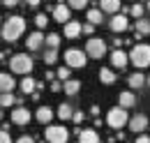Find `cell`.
<instances>
[{"instance_id":"cell-1","label":"cell","mask_w":150,"mask_h":143,"mask_svg":"<svg viewBox=\"0 0 150 143\" xmlns=\"http://www.w3.org/2000/svg\"><path fill=\"white\" fill-rule=\"evenodd\" d=\"M23 30H25V21L21 16H9L5 23H0V35L5 42H16L21 35H23Z\"/></svg>"},{"instance_id":"cell-2","label":"cell","mask_w":150,"mask_h":143,"mask_svg":"<svg viewBox=\"0 0 150 143\" xmlns=\"http://www.w3.org/2000/svg\"><path fill=\"white\" fill-rule=\"evenodd\" d=\"M127 60H129L136 69H146L150 65V46L148 44H136V46H132V51L127 53Z\"/></svg>"},{"instance_id":"cell-3","label":"cell","mask_w":150,"mask_h":143,"mask_svg":"<svg viewBox=\"0 0 150 143\" xmlns=\"http://www.w3.org/2000/svg\"><path fill=\"white\" fill-rule=\"evenodd\" d=\"M9 69L14 74H30L33 72V58L28 53H16L9 60Z\"/></svg>"},{"instance_id":"cell-4","label":"cell","mask_w":150,"mask_h":143,"mask_svg":"<svg viewBox=\"0 0 150 143\" xmlns=\"http://www.w3.org/2000/svg\"><path fill=\"white\" fill-rule=\"evenodd\" d=\"M129 115H127V108H120V106H113L109 113H106V125L111 129H122L127 125Z\"/></svg>"},{"instance_id":"cell-5","label":"cell","mask_w":150,"mask_h":143,"mask_svg":"<svg viewBox=\"0 0 150 143\" xmlns=\"http://www.w3.org/2000/svg\"><path fill=\"white\" fill-rule=\"evenodd\" d=\"M44 136H46L49 143H67L69 141V132H67L65 125H46Z\"/></svg>"},{"instance_id":"cell-6","label":"cell","mask_w":150,"mask_h":143,"mask_svg":"<svg viewBox=\"0 0 150 143\" xmlns=\"http://www.w3.org/2000/svg\"><path fill=\"white\" fill-rule=\"evenodd\" d=\"M86 55L88 58H95V60H102L106 55V42L102 37H90L88 44H86Z\"/></svg>"},{"instance_id":"cell-7","label":"cell","mask_w":150,"mask_h":143,"mask_svg":"<svg viewBox=\"0 0 150 143\" xmlns=\"http://www.w3.org/2000/svg\"><path fill=\"white\" fill-rule=\"evenodd\" d=\"M86 62H88V55L83 53L81 49H69V51H65V65L72 69H83L86 67Z\"/></svg>"},{"instance_id":"cell-8","label":"cell","mask_w":150,"mask_h":143,"mask_svg":"<svg viewBox=\"0 0 150 143\" xmlns=\"http://www.w3.org/2000/svg\"><path fill=\"white\" fill-rule=\"evenodd\" d=\"M127 125H129V132L143 134V132L148 129V118H146L143 113H136L134 118H129V120H127Z\"/></svg>"},{"instance_id":"cell-9","label":"cell","mask_w":150,"mask_h":143,"mask_svg":"<svg viewBox=\"0 0 150 143\" xmlns=\"http://www.w3.org/2000/svg\"><path fill=\"white\" fill-rule=\"evenodd\" d=\"M109 28H111L113 33H125L127 28H129V18L125 16V14H113V18L109 21Z\"/></svg>"},{"instance_id":"cell-10","label":"cell","mask_w":150,"mask_h":143,"mask_svg":"<svg viewBox=\"0 0 150 143\" xmlns=\"http://www.w3.org/2000/svg\"><path fill=\"white\" fill-rule=\"evenodd\" d=\"M30 118H33V115H30V111H28V108H23V106H16L14 108V111H12V122H14V125H28V122H30Z\"/></svg>"},{"instance_id":"cell-11","label":"cell","mask_w":150,"mask_h":143,"mask_svg":"<svg viewBox=\"0 0 150 143\" xmlns=\"http://www.w3.org/2000/svg\"><path fill=\"white\" fill-rule=\"evenodd\" d=\"M111 65L115 69H125L127 65H129V60H127V53L125 51H120V49H115L111 53Z\"/></svg>"},{"instance_id":"cell-12","label":"cell","mask_w":150,"mask_h":143,"mask_svg":"<svg viewBox=\"0 0 150 143\" xmlns=\"http://www.w3.org/2000/svg\"><path fill=\"white\" fill-rule=\"evenodd\" d=\"M53 115H56V113H53V108H51V106H39L37 113H35V120L42 122V125H49V122L53 120Z\"/></svg>"},{"instance_id":"cell-13","label":"cell","mask_w":150,"mask_h":143,"mask_svg":"<svg viewBox=\"0 0 150 143\" xmlns=\"http://www.w3.org/2000/svg\"><path fill=\"white\" fill-rule=\"evenodd\" d=\"M118 106H120V108H132V106H136V95H134V92H129V90L120 92V95H118Z\"/></svg>"},{"instance_id":"cell-14","label":"cell","mask_w":150,"mask_h":143,"mask_svg":"<svg viewBox=\"0 0 150 143\" xmlns=\"http://www.w3.org/2000/svg\"><path fill=\"white\" fill-rule=\"evenodd\" d=\"M69 7L65 5V2H58L56 7H53V18H56L58 23H65V21H69Z\"/></svg>"},{"instance_id":"cell-15","label":"cell","mask_w":150,"mask_h":143,"mask_svg":"<svg viewBox=\"0 0 150 143\" xmlns=\"http://www.w3.org/2000/svg\"><path fill=\"white\" fill-rule=\"evenodd\" d=\"M62 25H65V37H67V39H76V37L81 35V23H79V21H72V18H69V21H65Z\"/></svg>"},{"instance_id":"cell-16","label":"cell","mask_w":150,"mask_h":143,"mask_svg":"<svg viewBox=\"0 0 150 143\" xmlns=\"http://www.w3.org/2000/svg\"><path fill=\"white\" fill-rule=\"evenodd\" d=\"M25 46H28V51H37V49H42L44 46V35L42 33H33V35H28V39H25Z\"/></svg>"},{"instance_id":"cell-17","label":"cell","mask_w":150,"mask_h":143,"mask_svg":"<svg viewBox=\"0 0 150 143\" xmlns=\"http://www.w3.org/2000/svg\"><path fill=\"white\" fill-rule=\"evenodd\" d=\"M79 132V143H99V134L95 129H76Z\"/></svg>"},{"instance_id":"cell-18","label":"cell","mask_w":150,"mask_h":143,"mask_svg":"<svg viewBox=\"0 0 150 143\" xmlns=\"http://www.w3.org/2000/svg\"><path fill=\"white\" fill-rule=\"evenodd\" d=\"M120 0H99V12H109V14H115L120 12Z\"/></svg>"},{"instance_id":"cell-19","label":"cell","mask_w":150,"mask_h":143,"mask_svg":"<svg viewBox=\"0 0 150 143\" xmlns=\"http://www.w3.org/2000/svg\"><path fill=\"white\" fill-rule=\"evenodd\" d=\"M129 88L132 90H141L143 86H146V74H141V72H134V74H129Z\"/></svg>"},{"instance_id":"cell-20","label":"cell","mask_w":150,"mask_h":143,"mask_svg":"<svg viewBox=\"0 0 150 143\" xmlns=\"http://www.w3.org/2000/svg\"><path fill=\"white\" fill-rule=\"evenodd\" d=\"M16 86V81H14V76H9V74H0V92H12Z\"/></svg>"},{"instance_id":"cell-21","label":"cell","mask_w":150,"mask_h":143,"mask_svg":"<svg viewBox=\"0 0 150 143\" xmlns=\"http://www.w3.org/2000/svg\"><path fill=\"white\" fill-rule=\"evenodd\" d=\"M65 90V95H76L79 90H81V81H76V79H67V81H62V88Z\"/></svg>"},{"instance_id":"cell-22","label":"cell","mask_w":150,"mask_h":143,"mask_svg":"<svg viewBox=\"0 0 150 143\" xmlns=\"http://www.w3.org/2000/svg\"><path fill=\"white\" fill-rule=\"evenodd\" d=\"M148 33H150V23H148V18H139L136 21V39L139 37H148Z\"/></svg>"},{"instance_id":"cell-23","label":"cell","mask_w":150,"mask_h":143,"mask_svg":"<svg viewBox=\"0 0 150 143\" xmlns=\"http://www.w3.org/2000/svg\"><path fill=\"white\" fill-rule=\"evenodd\" d=\"M99 81L104 83V86H113L115 83V74L111 69H99Z\"/></svg>"},{"instance_id":"cell-24","label":"cell","mask_w":150,"mask_h":143,"mask_svg":"<svg viewBox=\"0 0 150 143\" xmlns=\"http://www.w3.org/2000/svg\"><path fill=\"white\" fill-rule=\"evenodd\" d=\"M60 42H62V37L58 35V33H51V35L44 37V44H46L49 49H58V46H60Z\"/></svg>"},{"instance_id":"cell-25","label":"cell","mask_w":150,"mask_h":143,"mask_svg":"<svg viewBox=\"0 0 150 143\" xmlns=\"http://www.w3.org/2000/svg\"><path fill=\"white\" fill-rule=\"evenodd\" d=\"M21 90L25 92V95H30V92H35V79L33 76H23V81H21Z\"/></svg>"},{"instance_id":"cell-26","label":"cell","mask_w":150,"mask_h":143,"mask_svg":"<svg viewBox=\"0 0 150 143\" xmlns=\"http://www.w3.org/2000/svg\"><path fill=\"white\" fill-rule=\"evenodd\" d=\"M72 111H74V108L69 106V104H65V102H62V104H60V106H58V118H60V120H69V118H72Z\"/></svg>"},{"instance_id":"cell-27","label":"cell","mask_w":150,"mask_h":143,"mask_svg":"<svg viewBox=\"0 0 150 143\" xmlns=\"http://www.w3.org/2000/svg\"><path fill=\"white\" fill-rule=\"evenodd\" d=\"M104 12H99V9H88V23H93V25H99L104 18H102Z\"/></svg>"},{"instance_id":"cell-28","label":"cell","mask_w":150,"mask_h":143,"mask_svg":"<svg viewBox=\"0 0 150 143\" xmlns=\"http://www.w3.org/2000/svg\"><path fill=\"white\" fill-rule=\"evenodd\" d=\"M14 104H16V99H14L12 92H2L0 95V106H14Z\"/></svg>"},{"instance_id":"cell-29","label":"cell","mask_w":150,"mask_h":143,"mask_svg":"<svg viewBox=\"0 0 150 143\" xmlns=\"http://www.w3.org/2000/svg\"><path fill=\"white\" fill-rule=\"evenodd\" d=\"M56 60H58V51L56 49H49V51L44 53V62H46V65H56Z\"/></svg>"},{"instance_id":"cell-30","label":"cell","mask_w":150,"mask_h":143,"mask_svg":"<svg viewBox=\"0 0 150 143\" xmlns=\"http://www.w3.org/2000/svg\"><path fill=\"white\" fill-rule=\"evenodd\" d=\"M143 12H146V5H139V2H136V5L129 9V14H132L134 18H141V16H143Z\"/></svg>"},{"instance_id":"cell-31","label":"cell","mask_w":150,"mask_h":143,"mask_svg":"<svg viewBox=\"0 0 150 143\" xmlns=\"http://www.w3.org/2000/svg\"><path fill=\"white\" fill-rule=\"evenodd\" d=\"M88 5V0H67V7L69 9H83Z\"/></svg>"},{"instance_id":"cell-32","label":"cell","mask_w":150,"mask_h":143,"mask_svg":"<svg viewBox=\"0 0 150 143\" xmlns=\"http://www.w3.org/2000/svg\"><path fill=\"white\" fill-rule=\"evenodd\" d=\"M56 76L60 79V81H67V79L72 76V72H69V67H60V69L56 72Z\"/></svg>"},{"instance_id":"cell-33","label":"cell","mask_w":150,"mask_h":143,"mask_svg":"<svg viewBox=\"0 0 150 143\" xmlns=\"http://www.w3.org/2000/svg\"><path fill=\"white\" fill-rule=\"evenodd\" d=\"M35 23H37V28H46V23H49L46 14H37V16H35Z\"/></svg>"},{"instance_id":"cell-34","label":"cell","mask_w":150,"mask_h":143,"mask_svg":"<svg viewBox=\"0 0 150 143\" xmlns=\"http://www.w3.org/2000/svg\"><path fill=\"white\" fill-rule=\"evenodd\" d=\"M0 143H12V136H9V129H0Z\"/></svg>"},{"instance_id":"cell-35","label":"cell","mask_w":150,"mask_h":143,"mask_svg":"<svg viewBox=\"0 0 150 143\" xmlns=\"http://www.w3.org/2000/svg\"><path fill=\"white\" fill-rule=\"evenodd\" d=\"M69 120H74L76 125H81L83 122V111H72V118Z\"/></svg>"},{"instance_id":"cell-36","label":"cell","mask_w":150,"mask_h":143,"mask_svg":"<svg viewBox=\"0 0 150 143\" xmlns=\"http://www.w3.org/2000/svg\"><path fill=\"white\" fill-rule=\"evenodd\" d=\"M134 143H150V136L148 134H136V141Z\"/></svg>"},{"instance_id":"cell-37","label":"cell","mask_w":150,"mask_h":143,"mask_svg":"<svg viewBox=\"0 0 150 143\" xmlns=\"http://www.w3.org/2000/svg\"><path fill=\"white\" fill-rule=\"evenodd\" d=\"M93 30H95L93 23H86V25H81V33H86V35H93Z\"/></svg>"},{"instance_id":"cell-38","label":"cell","mask_w":150,"mask_h":143,"mask_svg":"<svg viewBox=\"0 0 150 143\" xmlns=\"http://www.w3.org/2000/svg\"><path fill=\"white\" fill-rule=\"evenodd\" d=\"M2 5H5V7H16L19 0H2Z\"/></svg>"},{"instance_id":"cell-39","label":"cell","mask_w":150,"mask_h":143,"mask_svg":"<svg viewBox=\"0 0 150 143\" xmlns=\"http://www.w3.org/2000/svg\"><path fill=\"white\" fill-rule=\"evenodd\" d=\"M60 88H62L60 81H53V83H51V90H53V92H60Z\"/></svg>"},{"instance_id":"cell-40","label":"cell","mask_w":150,"mask_h":143,"mask_svg":"<svg viewBox=\"0 0 150 143\" xmlns=\"http://www.w3.org/2000/svg\"><path fill=\"white\" fill-rule=\"evenodd\" d=\"M16 143H35V139H33V136H21Z\"/></svg>"},{"instance_id":"cell-41","label":"cell","mask_w":150,"mask_h":143,"mask_svg":"<svg viewBox=\"0 0 150 143\" xmlns=\"http://www.w3.org/2000/svg\"><path fill=\"white\" fill-rule=\"evenodd\" d=\"M39 2H42V0H25L28 7H39Z\"/></svg>"},{"instance_id":"cell-42","label":"cell","mask_w":150,"mask_h":143,"mask_svg":"<svg viewBox=\"0 0 150 143\" xmlns=\"http://www.w3.org/2000/svg\"><path fill=\"white\" fill-rule=\"evenodd\" d=\"M90 113H93L95 118H97V115H99V106H97V104H95V106H93V108H90Z\"/></svg>"},{"instance_id":"cell-43","label":"cell","mask_w":150,"mask_h":143,"mask_svg":"<svg viewBox=\"0 0 150 143\" xmlns=\"http://www.w3.org/2000/svg\"><path fill=\"white\" fill-rule=\"evenodd\" d=\"M0 120H2V111H0Z\"/></svg>"},{"instance_id":"cell-44","label":"cell","mask_w":150,"mask_h":143,"mask_svg":"<svg viewBox=\"0 0 150 143\" xmlns=\"http://www.w3.org/2000/svg\"><path fill=\"white\" fill-rule=\"evenodd\" d=\"M0 23H2V18H0Z\"/></svg>"}]
</instances>
